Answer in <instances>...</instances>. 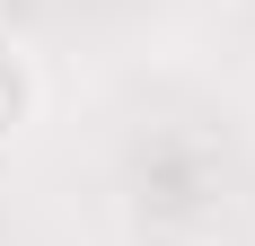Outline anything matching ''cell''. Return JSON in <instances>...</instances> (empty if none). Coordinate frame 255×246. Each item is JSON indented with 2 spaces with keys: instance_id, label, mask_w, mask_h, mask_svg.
<instances>
[{
  "instance_id": "1",
  "label": "cell",
  "mask_w": 255,
  "mask_h": 246,
  "mask_svg": "<svg viewBox=\"0 0 255 246\" xmlns=\"http://www.w3.org/2000/svg\"><path fill=\"white\" fill-rule=\"evenodd\" d=\"M35 106H44V79H35L26 44H9V35H0V141H18L26 123H35Z\"/></svg>"
}]
</instances>
